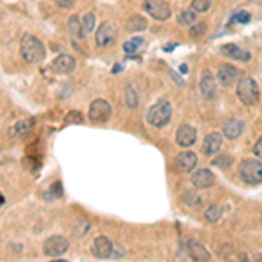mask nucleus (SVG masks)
I'll use <instances>...</instances> for the list:
<instances>
[{
	"label": "nucleus",
	"mask_w": 262,
	"mask_h": 262,
	"mask_svg": "<svg viewBox=\"0 0 262 262\" xmlns=\"http://www.w3.org/2000/svg\"><path fill=\"white\" fill-rule=\"evenodd\" d=\"M243 130H245V124H243V121H240V119H229L228 122L224 124V136L229 138V140H236V138H240L243 134Z\"/></svg>",
	"instance_id": "nucleus-18"
},
{
	"label": "nucleus",
	"mask_w": 262,
	"mask_h": 262,
	"mask_svg": "<svg viewBox=\"0 0 262 262\" xmlns=\"http://www.w3.org/2000/svg\"><path fill=\"white\" fill-rule=\"evenodd\" d=\"M186 248H187V254H189V257L192 260L203 262V260H210L212 259V254L208 252V250L204 248L200 242H196V240H189Z\"/></svg>",
	"instance_id": "nucleus-12"
},
{
	"label": "nucleus",
	"mask_w": 262,
	"mask_h": 262,
	"mask_svg": "<svg viewBox=\"0 0 262 262\" xmlns=\"http://www.w3.org/2000/svg\"><path fill=\"white\" fill-rule=\"evenodd\" d=\"M212 7V0H192V7L190 9L194 12H206Z\"/></svg>",
	"instance_id": "nucleus-27"
},
{
	"label": "nucleus",
	"mask_w": 262,
	"mask_h": 262,
	"mask_svg": "<svg viewBox=\"0 0 262 262\" xmlns=\"http://www.w3.org/2000/svg\"><path fill=\"white\" fill-rule=\"evenodd\" d=\"M21 56L28 63H40L46 56V48L37 37L34 35H24L21 38Z\"/></svg>",
	"instance_id": "nucleus-1"
},
{
	"label": "nucleus",
	"mask_w": 262,
	"mask_h": 262,
	"mask_svg": "<svg viewBox=\"0 0 262 262\" xmlns=\"http://www.w3.org/2000/svg\"><path fill=\"white\" fill-rule=\"evenodd\" d=\"M196 138H198V131L194 130L192 126L184 124V126H180V128L176 130L175 140H176V144H178L180 147H192L194 142H196Z\"/></svg>",
	"instance_id": "nucleus-11"
},
{
	"label": "nucleus",
	"mask_w": 262,
	"mask_h": 262,
	"mask_svg": "<svg viewBox=\"0 0 262 262\" xmlns=\"http://www.w3.org/2000/svg\"><path fill=\"white\" fill-rule=\"evenodd\" d=\"M62 184L60 182H54L51 187H49V192L46 194V200H54V198H60L62 196Z\"/></svg>",
	"instance_id": "nucleus-30"
},
{
	"label": "nucleus",
	"mask_w": 262,
	"mask_h": 262,
	"mask_svg": "<svg viewBox=\"0 0 262 262\" xmlns=\"http://www.w3.org/2000/svg\"><path fill=\"white\" fill-rule=\"evenodd\" d=\"M94 38H96V44L100 46V48H108V46L114 44L116 38H118V28L112 23H108V21L107 23H102L100 26H98Z\"/></svg>",
	"instance_id": "nucleus-8"
},
{
	"label": "nucleus",
	"mask_w": 262,
	"mask_h": 262,
	"mask_svg": "<svg viewBox=\"0 0 262 262\" xmlns=\"http://www.w3.org/2000/svg\"><path fill=\"white\" fill-rule=\"evenodd\" d=\"M82 30H84V34H91V32L94 30V23H96V18H94V14L93 12H88L86 16L82 18Z\"/></svg>",
	"instance_id": "nucleus-25"
},
{
	"label": "nucleus",
	"mask_w": 262,
	"mask_h": 262,
	"mask_svg": "<svg viewBox=\"0 0 262 262\" xmlns=\"http://www.w3.org/2000/svg\"><path fill=\"white\" fill-rule=\"evenodd\" d=\"M4 203H6V198H4L2 190H0V208H2V206H4Z\"/></svg>",
	"instance_id": "nucleus-36"
},
{
	"label": "nucleus",
	"mask_w": 262,
	"mask_h": 262,
	"mask_svg": "<svg viewBox=\"0 0 262 262\" xmlns=\"http://www.w3.org/2000/svg\"><path fill=\"white\" fill-rule=\"evenodd\" d=\"M175 164H176V168H178L180 172L189 173V172H192V170L196 168L198 156L194 154V152H189V150L180 152V154L176 156V159H175Z\"/></svg>",
	"instance_id": "nucleus-13"
},
{
	"label": "nucleus",
	"mask_w": 262,
	"mask_h": 262,
	"mask_svg": "<svg viewBox=\"0 0 262 262\" xmlns=\"http://www.w3.org/2000/svg\"><path fill=\"white\" fill-rule=\"evenodd\" d=\"M112 116V107L105 100H94L90 105V119L93 122H107Z\"/></svg>",
	"instance_id": "nucleus-7"
},
{
	"label": "nucleus",
	"mask_w": 262,
	"mask_h": 262,
	"mask_svg": "<svg viewBox=\"0 0 262 262\" xmlns=\"http://www.w3.org/2000/svg\"><path fill=\"white\" fill-rule=\"evenodd\" d=\"M256 259H257V260H262V254H259V256H257Z\"/></svg>",
	"instance_id": "nucleus-37"
},
{
	"label": "nucleus",
	"mask_w": 262,
	"mask_h": 262,
	"mask_svg": "<svg viewBox=\"0 0 262 262\" xmlns=\"http://www.w3.org/2000/svg\"><path fill=\"white\" fill-rule=\"evenodd\" d=\"M178 24L180 26H192L196 23V12L194 10H184L178 14Z\"/></svg>",
	"instance_id": "nucleus-24"
},
{
	"label": "nucleus",
	"mask_w": 262,
	"mask_h": 262,
	"mask_svg": "<svg viewBox=\"0 0 262 262\" xmlns=\"http://www.w3.org/2000/svg\"><path fill=\"white\" fill-rule=\"evenodd\" d=\"M112 250H114V245L108 238L105 236H98L94 238L93 245H91V254H93L96 259H108L112 257Z\"/></svg>",
	"instance_id": "nucleus-10"
},
{
	"label": "nucleus",
	"mask_w": 262,
	"mask_h": 262,
	"mask_svg": "<svg viewBox=\"0 0 262 262\" xmlns=\"http://www.w3.org/2000/svg\"><path fill=\"white\" fill-rule=\"evenodd\" d=\"M68 30H70V34H72V37L77 38V40H79V38H84L82 23H80L79 16H76V14L68 20Z\"/></svg>",
	"instance_id": "nucleus-22"
},
{
	"label": "nucleus",
	"mask_w": 262,
	"mask_h": 262,
	"mask_svg": "<svg viewBox=\"0 0 262 262\" xmlns=\"http://www.w3.org/2000/svg\"><path fill=\"white\" fill-rule=\"evenodd\" d=\"M234 21H238V23L245 24L250 21V12H246V10H240L238 14H234V18H232Z\"/></svg>",
	"instance_id": "nucleus-32"
},
{
	"label": "nucleus",
	"mask_w": 262,
	"mask_h": 262,
	"mask_svg": "<svg viewBox=\"0 0 262 262\" xmlns=\"http://www.w3.org/2000/svg\"><path fill=\"white\" fill-rule=\"evenodd\" d=\"M144 9L147 14H150V18L158 21H164L170 18L172 9H170V4L164 0H145L144 2Z\"/></svg>",
	"instance_id": "nucleus-5"
},
{
	"label": "nucleus",
	"mask_w": 262,
	"mask_h": 262,
	"mask_svg": "<svg viewBox=\"0 0 262 262\" xmlns=\"http://www.w3.org/2000/svg\"><path fill=\"white\" fill-rule=\"evenodd\" d=\"M220 148H222V134L217 133V131L206 134V138H204V142H203V152L204 154L214 156V154H217Z\"/></svg>",
	"instance_id": "nucleus-17"
},
{
	"label": "nucleus",
	"mask_w": 262,
	"mask_h": 262,
	"mask_svg": "<svg viewBox=\"0 0 262 262\" xmlns=\"http://www.w3.org/2000/svg\"><path fill=\"white\" fill-rule=\"evenodd\" d=\"M82 122V114L77 110H72L66 114V124H80Z\"/></svg>",
	"instance_id": "nucleus-31"
},
{
	"label": "nucleus",
	"mask_w": 262,
	"mask_h": 262,
	"mask_svg": "<svg viewBox=\"0 0 262 262\" xmlns=\"http://www.w3.org/2000/svg\"><path fill=\"white\" fill-rule=\"evenodd\" d=\"M32 126H34V119H23V121H18L16 124L9 130V134L10 136H23V134H26L28 131L32 130Z\"/></svg>",
	"instance_id": "nucleus-20"
},
{
	"label": "nucleus",
	"mask_w": 262,
	"mask_h": 262,
	"mask_svg": "<svg viewBox=\"0 0 262 262\" xmlns=\"http://www.w3.org/2000/svg\"><path fill=\"white\" fill-rule=\"evenodd\" d=\"M140 44H142V38L138 37V38H133V40H128L124 44V52L126 54H133V52H136L138 51V48H140Z\"/></svg>",
	"instance_id": "nucleus-29"
},
{
	"label": "nucleus",
	"mask_w": 262,
	"mask_h": 262,
	"mask_svg": "<svg viewBox=\"0 0 262 262\" xmlns=\"http://www.w3.org/2000/svg\"><path fill=\"white\" fill-rule=\"evenodd\" d=\"M126 105L130 108H136L138 107V93L134 91L133 86L126 88Z\"/></svg>",
	"instance_id": "nucleus-26"
},
{
	"label": "nucleus",
	"mask_w": 262,
	"mask_h": 262,
	"mask_svg": "<svg viewBox=\"0 0 262 262\" xmlns=\"http://www.w3.org/2000/svg\"><path fill=\"white\" fill-rule=\"evenodd\" d=\"M236 94H238L240 102L246 107H252L259 102L260 98V91L257 82L252 77H242L238 80V88H236Z\"/></svg>",
	"instance_id": "nucleus-2"
},
{
	"label": "nucleus",
	"mask_w": 262,
	"mask_h": 262,
	"mask_svg": "<svg viewBox=\"0 0 262 262\" xmlns=\"http://www.w3.org/2000/svg\"><path fill=\"white\" fill-rule=\"evenodd\" d=\"M200 90L204 98L215 96V93H217V82H215L214 76H212L210 72L203 74V77H201V80H200Z\"/></svg>",
	"instance_id": "nucleus-19"
},
{
	"label": "nucleus",
	"mask_w": 262,
	"mask_h": 262,
	"mask_svg": "<svg viewBox=\"0 0 262 262\" xmlns=\"http://www.w3.org/2000/svg\"><path fill=\"white\" fill-rule=\"evenodd\" d=\"M44 254L48 257H60L68 250V240L65 236H49L44 242Z\"/></svg>",
	"instance_id": "nucleus-6"
},
{
	"label": "nucleus",
	"mask_w": 262,
	"mask_h": 262,
	"mask_svg": "<svg viewBox=\"0 0 262 262\" xmlns=\"http://www.w3.org/2000/svg\"><path fill=\"white\" fill-rule=\"evenodd\" d=\"M54 2H56V6H60V7H68L74 0H54Z\"/></svg>",
	"instance_id": "nucleus-35"
},
{
	"label": "nucleus",
	"mask_w": 262,
	"mask_h": 262,
	"mask_svg": "<svg viewBox=\"0 0 262 262\" xmlns=\"http://www.w3.org/2000/svg\"><path fill=\"white\" fill-rule=\"evenodd\" d=\"M220 52L224 56H228V58L236 60V62H248V60H250V52L245 51V49H242L240 46H236V44H226V46H222Z\"/></svg>",
	"instance_id": "nucleus-16"
},
{
	"label": "nucleus",
	"mask_w": 262,
	"mask_h": 262,
	"mask_svg": "<svg viewBox=\"0 0 262 262\" xmlns=\"http://www.w3.org/2000/svg\"><path fill=\"white\" fill-rule=\"evenodd\" d=\"M240 176L250 186L262 184V162L257 159H245L240 164Z\"/></svg>",
	"instance_id": "nucleus-4"
},
{
	"label": "nucleus",
	"mask_w": 262,
	"mask_h": 262,
	"mask_svg": "<svg viewBox=\"0 0 262 262\" xmlns=\"http://www.w3.org/2000/svg\"><path fill=\"white\" fill-rule=\"evenodd\" d=\"M203 30H204L203 23H194L192 28H190V35H192V37H200V35L203 34Z\"/></svg>",
	"instance_id": "nucleus-33"
},
{
	"label": "nucleus",
	"mask_w": 262,
	"mask_h": 262,
	"mask_svg": "<svg viewBox=\"0 0 262 262\" xmlns=\"http://www.w3.org/2000/svg\"><path fill=\"white\" fill-rule=\"evenodd\" d=\"M204 218H206L208 222H212V224L218 222L222 218V208L218 206V204H210V206L206 208V212H204Z\"/></svg>",
	"instance_id": "nucleus-23"
},
{
	"label": "nucleus",
	"mask_w": 262,
	"mask_h": 262,
	"mask_svg": "<svg viewBox=\"0 0 262 262\" xmlns=\"http://www.w3.org/2000/svg\"><path fill=\"white\" fill-rule=\"evenodd\" d=\"M76 60H74V56L70 54H60L56 56L54 60H52L51 63V72L54 74H60V76H66V74H72L74 70H76Z\"/></svg>",
	"instance_id": "nucleus-9"
},
{
	"label": "nucleus",
	"mask_w": 262,
	"mask_h": 262,
	"mask_svg": "<svg viewBox=\"0 0 262 262\" xmlns=\"http://www.w3.org/2000/svg\"><path fill=\"white\" fill-rule=\"evenodd\" d=\"M254 154L257 156V158H260L262 159V136L257 140V144H256V147H254Z\"/></svg>",
	"instance_id": "nucleus-34"
},
{
	"label": "nucleus",
	"mask_w": 262,
	"mask_h": 262,
	"mask_svg": "<svg viewBox=\"0 0 262 262\" xmlns=\"http://www.w3.org/2000/svg\"><path fill=\"white\" fill-rule=\"evenodd\" d=\"M172 119V105L166 100H159L158 104H154L147 112V121L154 128H162L166 126Z\"/></svg>",
	"instance_id": "nucleus-3"
},
{
	"label": "nucleus",
	"mask_w": 262,
	"mask_h": 262,
	"mask_svg": "<svg viewBox=\"0 0 262 262\" xmlns=\"http://www.w3.org/2000/svg\"><path fill=\"white\" fill-rule=\"evenodd\" d=\"M126 28H128L130 32H142L147 28V20H145L144 16H140V14H134V16H131L128 20Z\"/></svg>",
	"instance_id": "nucleus-21"
},
{
	"label": "nucleus",
	"mask_w": 262,
	"mask_h": 262,
	"mask_svg": "<svg viewBox=\"0 0 262 262\" xmlns=\"http://www.w3.org/2000/svg\"><path fill=\"white\" fill-rule=\"evenodd\" d=\"M238 76H240V70L236 68V66L220 65L217 72V80L222 86H231V84H234V80L238 79Z\"/></svg>",
	"instance_id": "nucleus-14"
},
{
	"label": "nucleus",
	"mask_w": 262,
	"mask_h": 262,
	"mask_svg": "<svg viewBox=\"0 0 262 262\" xmlns=\"http://www.w3.org/2000/svg\"><path fill=\"white\" fill-rule=\"evenodd\" d=\"M184 201H186V204H189V206H198V204H201V198L198 196L196 190H187L186 196H184Z\"/></svg>",
	"instance_id": "nucleus-28"
},
{
	"label": "nucleus",
	"mask_w": 262,
	"mask_h": 262,
	"mask_svg": "<svg viewBox=\"0 0 262 262\" xmlns=\"http://www.w3.org/2000/svg\"><path fill=\"white\" fill-rule=\"evenodd\" d=\"M190 178H192V184L198 187V189H208V187H212L215 184V175L206 168L194 172Z\"/></svg>",
	"instance_id": "nucleus-15"
}]
</instances>
